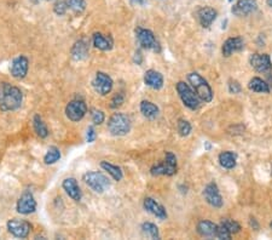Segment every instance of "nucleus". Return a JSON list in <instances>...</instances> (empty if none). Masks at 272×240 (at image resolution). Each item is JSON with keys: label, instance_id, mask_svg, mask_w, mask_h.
<instances>
[{"label": "nucleus", "instance_id": "1", "mask_svg": "<svg viewBox=\"0 0 272 240\" xmlns=\"http://www.w3.org/2000/svg\"><path fill=\"white\" fill-rule=\"evenodd\" d=\"M23 102V92L19 87L10 82H0V110L13 112L21 108Z\"/></svg>", "mask_w": 272, "mask_h": 240}, {"label": "nucleus", "instance_id": "2", "mask_svg": "<svg viewBox=\"0 0 272 240\" xmlns=\"http://www.w3.org/2000/svg\"><path fill=\"white\" fill-rule=\"evenodd\" d=\"M188 81L190 84V86L193 87V90L195 91L196 95L199 96V98L201 102L204 103H209L213 101L214 97V92H213L212 86L208 84V81L201 74L193 72V73L188 74Z\"/></svg>", "mask_w": 272, "mask_h": 240}, {"label": "nucleus", "instance_id": "3", "mask_svg": "<svg viewBox=\"0 0 272 240\" xmlns=\"http://www.w3.org/2000/svg\"><path fill=\"white\" fill-rule=\"evenodd\" d=\"M108 131L116 137L126 136L132 128V121L129 115L124 113H114L107 123Z\"/></svg>", "mask_w": 272, "mask_h": 240}, {"label": "nucleus", "instance_id": "4", "mask_svg": "<svg viewBox=\"0 0 272 240\" xmlns=\"http://www.w3.org/2000/svg\"><path fill=\"white\" fill-rule=\"evenodd\" d=\"M178 172V160L176 154L172 152H165V159L162 161L154 164L150 167L152 176H174Z\"/></svg>", "mask_w": 272, "mask_h": 240}, {"label": "nucleus", "instance_id": "5", "mask_svg": "<svg viewBox=\"0 0 272 240\" xmlns=\"http://www.w3.org/2000/svg\"><path fill=\"white\" fill-rule=\"evenodd\" d=\"M176 90L178 92L183 104L190 110H197L201 106V100L196 95L195 91L185 81H178L176 85Z\"/></svg>", "mask_w": 272, "mask_h": 240}, {"label": "nucleus", "instance_id": "6", "mask_svg": "<svg viewBox=\"0 0 272 240\" xmlns=\"http://www.w3.org/2000/svg\"><path fill=\"white\" fill-rule=\"evenodd\" d=\"M82 181L85 182L86 186L90 187L94 193L102 194L110 187V181L104 173L99 171H87L82 176Z\"/></svg>", "mask_w": 272, "mask_h": 240}, {"label": "nucleus", "instance_id": "7", "mask_svg": "<svg viewBox=\"0 0 272 240\" xmlns=\"http://www.w3.org/2000/svg\"><path fill=\"white\" fill-rule=\"evenodd\" d=\"M135 32H136V38H137L138 44H139L141 49L151 50L154 52L161 51L160 43L157 41L156 37H155L152 30L148 28H143V27H137Z\"/></svg>", "mask_w": 272, "mask_h": 240}, {"label": "nucleus", "instance_id": "8", "mask_svg": "<svg viewBox=\"0 0 272 240\" xmlns=\"http://www.w3.org/2000/svg\"><path fill=\"white\" fill-rule=\"evenodd\" d=\"M37 200H35L33 193L30 190H24L21 197L18 198L17 203H16V211L19 215L27 216V215L34 214L37 211Z\"/></svg>", "mask_w": 272, "mask_h": 240}, {"label": "nucleus", "instance_id": "9", "mask_svg": "<svg viewBox=\"0 0 272 240\" xmlns=\"http://www.w3.org/2000/svg\"><path fill=\"white\" fill-rule=\"evenodd\" d=\"M7 232L12 237L18 239H26L28 238L30 231H32V225L26 220H17L12 219L9 220L6 223Z\"/></svg>", "mask_w": 272, "mask_h": 240}, {"label": "nucleus", "instance_id": "10", "mask_svg": "<svg viewBox=\"0 0 272 240\" xmlns=\"http://www.w3.org/2000/svg\"><path fill=\"white\" fill-rule=\"evenodd\" d=\"M87 113V104L82 100H71L66 107V115L73 123L82 120Z\"/></svg>", "mask_w": 272, "mask_h": 240}, {"label": "nucleus", "instance_id": "11", "mask_svg": "<svg viewBox=\"0 0 272 240\" xmlns=\"http://www.w3.org/2000/svg\"><path fill=\"white\" fill-rule=\"evenodd\" d=\"M114 81L112 77L109 74L104 73V72H97L96 77L93 80V89L98 95L107 96L113 91Z\"/></svg>", "mask_w": 272, "mask_h": 240}, {"label": "nucleus", "instance_id": "12", "mask_svg": "<svg viewBox=\"0 0 272 240\" xmlns=\"http://www.w3.org/2000/svg\"><path fill=\"white\" fill-rule=\"evenodd\" d=\"M202 194H204V200H206L208 205H210L212 208H215V209L223 208L224 205L223 197H221L220 190H219L215 182H210V183H208L204 188Z\"/></svg>", "mask_w": 272, "mask_h": 240}, {"label": "nucleus", "instance_id": "13", "mask_svg": "<svg viewBox=\"0 0 272 240\" xmlns=\"http://www.w3.org/2000/svg\"><path fill=\"white\" fill-rule=\"evenodd\" d=\"M29 71V60L24 55H19L11 61L10 73L15 79L22 80L27 77Z\"/></svg>", "mask_w": 272, "mask_h": 240}, {"label": "nucleus", "instance_id": "14", "mask_svg": "<svg viewBox=\"0 0 272 240\" xmlns=\"http://www.w3.org/2000/svg\"><path fill=\"white\" fill-rule=\"evenodd\" d=\"M258 10L257 0H237L231 7L232 15L236 17H247Z\"/></svg>", "mask_w": 272, "mask_h": 240}, {"label": "nucleus", "instance_id": "15", "mask_svg": "<svg viewBox=\"0 0 272 240\" xmlns=\"http://www.w3.org/2000/svg\"><path fill=\"white\" fill-rule=\"evenodd\" d=\"M249 65L258 73H266L271 68V57L268 54H252L249 56Z\"/></svg>", "mask_w": 272, "mask_h": 240}, {"label": "nucleus", "instance_id": "16", "mask_svg": "<svg viewBox=\"0 0 272 240\" xmlns=\"http://www.w3.org/2000/svg\"><path fill=\"white\" fill-rule=\"evenodd\" d=\"M90 54V41L86 38H81L74 43L70 49V56L74 61H84L88 57Z\"/></svg>", "mask_w": 272, "mask_h": 240}, {"label": "nucleus", "instance_id": "17", "mask_svg": "<svg viewBox=\"0 0 272 240\" xmlns=\"http://www.w3.org/2000/svg\"><path fill=\"white\" fill-rule=\"evenodd\" d=\"M196 17L204 28H209L218 17V11L210 6H202L197 10Z\"/></svg>", "mask_w": 272, "mask_h": 240}, {"label": "nucleus", "instance_id": "18", "mask_svg": "<svg viewBox=\"0 0 272 240\" xmlns=\"http://www.w3.org/2000/svg\"><path fill=\"white\" fill-rule=\"evenodd\" d=\"M62 188L65 189L67 195H68L71 200L79 203V201L82 199L81 188H80L79 183H77V181L74 177L65 178L62 182Z\"/></svg>", "mask_w": 272, "mask_h": 240}, {"label": "nucleus", "instance_id": "19", "mask_svg": "<svg viewBox=\"0 0 272 240\" xmlns=\"http://www.w3.org/2000/svg\"><path fill=\"white\" fill-rule=\"evenodd\" d=\"M244 49V41L241 37H231L223 43L221 46V54L224 57H230L235 52H240Z\"/></svg>", "mask_w": 272, "mask_h": 240}, {"label": "nucleus", "instance_id": "20", "mask_svg": "<svg viewBox=\"0 0 272 240\" xmlns=\"http://www.w3.org/2000/svg\"><path fill=\"white\" fill-rule=\"evenodd\" d=\"M143 206L149 214H151L152 216L157 217L159 220H166L167 219V210L163 205H161L160 203H157L156 200L152 199L150 197H146L143 201Z\"/></svg>", "mask_w": 272, "mask_h": 240}, {"label": "nucleus", "instance_id": "21", "mask_svg": "<svg viewBox=\"0 0 272 240\" xmlns=\"http://www.w3.org/2000/svg\"><path fill=\"white\" fill-rule=\"evenodd\" d=\"M144 84L152 90H161L165 84V78L159 71L148 70L144 74Z\"/></svg>", "mask_w": 272, "mask_h": 240}, {"label": "nucleus", "instance_id": "22", "mask_svg": "<svg viewBox=\"0 0 272 240\" xmlns=\"http://www.w3.org/2000/svg\"><path fill=\"white\" fill-rule=\"evenodd\" d=\"M92 45L101 51H110L114 48V40L110 35L94 33L92 35Z\"/></svg>", "mask_w": 272, "mask_h": 240}, {"label": "nucleus", "instance_id": "23", "mask_svg": "<svg viewBox=\"0 0 272 240\" xmlns=\"http://www.w3.org/2000/svg\"><path fill=\"white\" fill-rule=\"evenodd\" d=\"M216 227H218V225L212 221L201 220L197 223L196 232L202 238H213V237H215Z\"/></svg>", "mask_w": 272, "mask_h": 240}, {"label": "nucleus", "instance_id": "24", "mask_svg": "<svg viewBox=\"0 0 272 240\" xmlns=\"http://www.w3.org/2000/svg\"><path fill=\"white\" fill-rule=\"evenodd\" d=\"M218 161L223 169L232 170L237 165V154L232 151L221 152L218 156Z\"/></svg>", "mask_w": 272, "mask_h": 240}, {"label": "nucleus", "instance_id": "25", "mask_svg": "<svg viewBox=\"0 0 272 240\" xmlns=\"http://www.w3.org/2000/svg\"><path fill=\"white\" fill-rule=\"evenodd\" d=\"M139 109H140L141 114H143V117L146 118V119H149V120H154L160 113L159 107H157L154 102L148 101V100H144L140 102Z\"/></svg>", "mask_w": 272, "mask_h": 240}, {"label": "nucleus", "instance_id": "26", "mask_svg": "<svg viewBox=\"0 0 272 240\" xmlns=\"http://www.w3.org/2000/svg\"><path fill=\"white\" fill-rule=\"evenodd\" d=\"M248 89L257 93H270L271 85L266 80L259 78V77H254L249 80Z\"/></svg>", "mask_w": 272, "mask_h": 240}, {"label": "nucleus", "instance_id": "27", "mask_svg": "<svg viewBox=\"0 0 272 240\" xmlns=\"http://www.w3.org/2000/svg\"><path fill=\"white\" fill-rule=\"evenodd\" d=\"M101 167L112 176L114 181L119 182L124 178V171H122L121 167L118 166V165L112 164V162L107 161V160H103V161H101Z\"/></svg>", "mask_w": 272, "mask_h": 240}, {"label": "nucleus", "instance_id": "28", "mask_svg": "<svg viewBox=\"0 0 272 240\" xmlns=\"http://www.w3.org/2000/svg\"><path fill=\"white\" fill-rule=\"evenodd\" d=\"M33 129H34L35 134H37L40 139H46L50 134L46 124L44 123L43 118L39 114H35L34 117H33Z\"/></svg>", "mask_w": 272, "mask_h": 240}, {"label": "nucleus", "instance_id": "29", "mask_svg": "<svg viewBox=\"0 0 272 240\" xmlns=\"http://www.w3.org/2000/svg\"><path fill=\"white\" fill-rule=\"evenodd\" d=\"M62 158V153H61L60 148H57L56 146H51L46 152V154L44 156V162L46 165H54Z\"/></svg>", "mask_w": 272, "mask_h": 240}, {"label": "nucleus", "instance_id": "30", "mask_svg": "<svg viewBox=\"0 0 272 240\" xmlns=\"http://www.w3.org/2000/svg\"><path fill=\"white\" fill-rule=\"evenodd\" d=\"M141 232L144 236L150 239H160V231L155 223L152 222H144L141 223Z\"/></svg>", "mask_w": 272, "mask_h": 240}, {"label": "nucleus", "instance_id": "31", "mask_svg": "<svg viewBox=\"0 0 272 240\" xmlns=\"http://www.w3.org/2000/svg\"><path fill=\"white\" fill-rule=\"evenodd\" d=\"M220 223L223 226H225V227L227 228V231H229L230 233L232 234V236H234V234L240 233L241 230H242V228H241L240 223H238L237 221H235L232 219H223L220 221Z\"/></svg>", "mask_w": 272, "mask_h": 240}, {"label": "nucleus", "instance_id": "32", "mask_svg": "<svg viewBox=\"0 0 272 240\" xmlns=\"http://www.w3.org/2000/svg\"><path fill=\"white\" fill-rule=\"evenodd\" d=\"M177 130H178V134L180 136L187 137L191 134V131H193V126H191V124L189 123L188 120L179 119L178 124H177Z\"/></svg>", "mask_w": 272, "mask_h": 240}, {"label": "nucleus", "instance_id": "33", "mask_svg": "<svg viewBox=\"0 0 272 240\" xmlns=\"http://www.w3.org/2000/svg\"><path fill=\"white\" fill-rule=\"evenodd\" d=\"M69 9L74 13L79 15L82 13L86 9V0H69Z\"/></svg>", "mask_w": 272, "mask_h": 240}, {"label": "nucleus", "instance_id": "34", "mask_svg": "<svg viewBox=\"0 0 272 240\" xmlns=\"http://www.w3.org/2000/svg\"><path fill=\"white\" fill-rule=\"evenodd\" d=\"M91 112V120H92L93 125H102L105 121V114L103 110L92 108Z\"/></svg>", "mask_w": 272, "mask_h": 240}, {"label": "nucleus", "instance_id": "35", "mask_svg": "<svg viewBox=\"0 0 272 240\" xmlns=\"http://www.w3.org/2000/svg\"><path fill=\"white\" fill-rule=\"evenodd\" d=\"M69 9V2H67L66 0H58L56 4L54 5V12L57 16H63L66 15L67 11Z\"/></svg>", "mask_w": 272, "mask_h": 240}, {"label": "nucleus", "instance_id": "36", "mask_svg": "<svg viewBox=\"0 0 272 240\" xmlns=\"http://www.w3.org/2000/svg\"><path fill=\"white\" fill-rule=\"evenodd\" d=\"M215 238L221 239V240H230L232 238V234L227 231V228L225 227V226H223L221 223H219L218 227H216Z\"/></svg>", "mask_w": 272, "mask_h": 240}, {"label": "nucleus", "instance_id": "37", "mask_svg": "<svg viewBox=\"0 0 272 240\" xmlns=\"http://www.w3.org/2000/svg\"><path fill=\"white\" fill-rule=\"evenodd\" d=\"M124 102H125L124 93H121V92L116 93V95L112 98V101H110V108L118 109L119 107H121L122 104H124Z\"/></svg>", "mask_w": 272, "mask_h": 240}, {"label": "nucleus", "instance_id": "38", "mask_svg": "<svg viewBox=\"0 0 272 240\" xmlns=\"http://www.w3.org/2000/svg\"><path fill=\"white\" fill-rule=\"evenodd\" d=\"M227 89H229L230 93L237 95V93H241V91H242V86H241V84L237 80H230L229 85H227Z\"/></svg>", "mask_w": 272, "mask_h": 240}, {"label": "nucleus", "instance_id": "39", "mask_svg": "<svg viewBox=\"0 0 272 240\" xmlns=\"http://www.w3.org/2000/svg\"><path fill=\"white\" fill-rule=\"evenodd\" d=\"M97 139V134H96V129H94L93 125L88 126L87 131H86V141H87L88 143H92L96 141Z\"/></svg>", "mask_w": 272, "mask_h": 240}, {"label": "nucleus", "instance_id": "40", "mask_svg": "<svg viewBox=\"0 0 272 240\" xmlns=\"http://www.w3.org/2000/svg\"><path fill=\"white\" fill-rule=\"evenodd\" d=\"M133 61H135L136 65L140 66L143 63V54L140 50H137L135 52V56H133Z\"/></svg>", "mask_w": 272, "mask_h": 240}, {"label": "nucleus", "instance_id": "41", "mask_svg": "<svg viewBox=\"0 0 272 240\" xmlns=\"http://www.w3.org/2000/svg\"><path fill=\"white\" fill-rule=\"evenodd\" d=\"M249 226H251L254 231L259 230V223H258V221L255 217H251V220H249Z\"/></svg>", "mask_w": 272, "mask_h": 240}, {"label": "nucleus", "instance_id": "42", "mask_svg": "<svg viewBox=\"0 0 272 240\" xmlns=\"http://www.w3.org/2000/svg\"><path fill=\"white\" fill-rule=\"evenodd\" d=\"M265 74H266V81H268L270 85H272V66L270 70L266 72Z\"/></svg>", "mask_w": 272, "mask_h": 240}, {"label": "nucleus", "instance_id": "43", "mask_svg": "<svg viewBox=\"0 0 272 240\" xmlns=\"http://www.w3.org/2000/svg\"><path fill=\"white\" fill-rule=\"evenodd\" d=\"M146 0H131L132 5H137V6H143L145 5Z\"/></svg>", "mask_w": 272, "mask_h": 240}, {"label": "nucleus", "instance_id": "44", "mask_svg": "<svg viewBox=\"0 0 272 240\" xmlns=\"http://www.w3.org/2000/svg\"><path fill=\"white\" fill-rule=\"evenodd\" d=\"M204 150H206L207 152L212 150V143H210L209 141H206V142H204Z\"/></svg>", "mask_w": 272, "mask_h": 240}, {"label": "nucleus", "instance_id": "45", "mask_svg": "<svg viewBox=\"0 0 272 240\" xmlns=\"http://www.w3.org/2000/svg\"><path fill=\"white\" fill-rule=\"evenodd\" d=\"M179 189H180V192L183 193V194H187V193H188V187L184 186V184H180Z\"/></svg>", "mask_w": 272, "mask_h": 240}, {"label": "nucleus", "instance_id": "46", "mask_svg": "<svg viewBox=\"0 0 272 240\" xmlns=\"http://www.w3.org/2000/svg\"><path fill=\"white\" fill-rule=\"evenodd\" d=\"M266 4H268V6H270L272 9V0H266Z\"/></svg>", "mask_w": 272, "mask_h": 240}, {"label": "nucleus", "instance_id": "47", "mask_svg": "<svg viewBox=\"0 0 272 240\" xmlns=\"http://www.w3.org/2000/svg\"><path fill=\"white\" fill-rule=\"evenodd\" d=\"M227 1H229V2H232V1H234V0H227Z\"/></svg>", "mask_w": 272, "mask_h": 240}, {"label": "nucleus", "instance_id": "48", "mask_svg": "<svg viewBox=\"0 0 272 240\" xmlns=\"http://www.w3.org/2000/svg\"><path fill=\"white\" fill-rule=\"evenodd\" d=\"M270 227H271V230H272V221H271V223H270Z\"/></svg>", "mask_w": 272, "mask_h": 240}, {"label": "nucleus", "instance_id": "49", "mask_svg": "<svg viewBox=\"0 0 272 240\" xmlns=\"http://www.w3.org/2000/svg\"><path fill=\"white\" fill-rule=\"evenodd\" d=\"M271 176H272V165H271Z\"/></svg>", "mask_w": 272, "mask_h": 240}, {"label": "nucleus", "instance_id": "50", "mask_svg": "<svg viewBox=\"0 0 272 240\" xmlns=\"http://www.w3.org/2000/svg\"><path fill=\"white\" fill-rule=\"evenodd\" d=\"M45 1H51V0H45Z\"/></svg>", "mask_w": 272, "mask_h": 240}]
</instances>
